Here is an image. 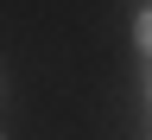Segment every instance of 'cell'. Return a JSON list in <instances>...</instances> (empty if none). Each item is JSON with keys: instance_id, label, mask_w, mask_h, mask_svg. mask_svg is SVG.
<instances>
[{"instance_id": "cell-1", "label": "cell", "mask_w": 152, "mask_h": 140, "mask_svg": "<svg viewBox=\"0 0 152 140\" xmlns=\"http://www.w3.org/2000/svg\"><path fill=\"white\" fill-rule=\"evenodd\" d=\"M133 38H140V51L152 57V13H140V19H133Z\"/></svg>"}]
</instances>
